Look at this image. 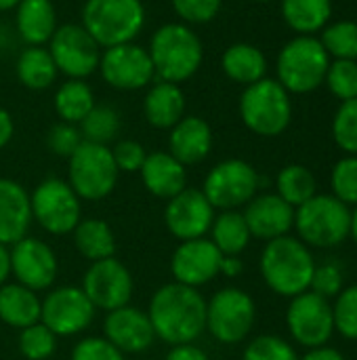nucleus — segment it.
<instances>
[{
	"mask_svg": "<svg viewBox=\"0 0 357 360\" xmlns=\"http://www.w3.org/2000/svg\"><path fill=\"white\" fill-rule=\"evenodd\" d=\"M147 316L158 340L170 346L194 344L206 329V300L194 287L168 283L154 293Z\"/></svg>",
	"mask_w": 357,
	"mask_h": 360,
	"instance_id": "1",
	"label": "nucleus"
},
{
	"mask_svg": "<svg viewBox=\"0 0 357 360\" xmlns=\"http://www.w3.org/2000/svg\"><path fill=\"white\" fill-rule=\"evenodd\" d=\"M314 270L316 262L309 247L288 234L269 240L261 253V276L282 297L292 300L309 291Z\"/></svg>",
	"mask_w": 357,
	"mask_h": 360,
	"instance_id": "2",
	"label": "nucleus"
},
{
	"mask_svg": "<svg viewBox=\"0 0 357 360\" xmlns=\"http://www.w3.org/2000/svg\"><path fill=\"white\" fill-rule=\"evenodd\" d=\"M149 57L154 74L162 82H183L191 78L204 57L202 42L196 32L183 23H166L151 36Z\"/></svg>",
	"mask_w": 357,
	"mask_h": 360,
	"instance_id": "3",
	"label": "nucleus"
},
{
	"mask_svg": "<svg viewBox=\"0 0 357 360\" xmlns=\"http://www.w3.org/2000/svg\"><path fill=\"white\" fill-rule=\"evenodd\" d=\"M295 228L307 247H339L351 232V209L332 194H316L295 209Z\"/></svg>",
	"mask_w": 357,
	"mask_h": 360,
	"instance_id": "4",
	"label": "nucleus"
},
{
	"mask_svg": "<svg viewBox=\"0 0 357 360\" xmlns=\"http://www.w3.org/2000/svg\"><path fill=\"white\" fill-rule=\"evenodd\" d=\"M84 30L99 46L130 42L145 23L141 0H88L82 8Z\"/></svg>",
	"mask_w": 357,
	"mask_h": 360,
	"instance_id": "5",
	"label": "nucleus"
},
{
	"mask_svg": "<svg viewBox=\"0 0 357 360\" xmlns=\"http://www.w3.org/2000/svg\"><path fill=\"white\" fill-rule=\"evenodd\" d=\"M240 116L244 124L261 137L282 135L292 118L288 91L271 78L248 84L240 97Z\"/></svg>",
	"mask_w": 357,
	"mask_h": 360,
	"instance_id": "6",
	"label": "nucleus"
},
{
	"mask_svg": "<svg viewBox=\"0 0 357 360\" xmlns=\"http://www.w3.org/2000/svg\"><path fill=\"white\" fill-rule=\"evenodd\" d=\"M330 57L320 38L297 36L278 55V82L288 93H311L326 80Z\"/></svg>",
	"mask_w": 357,
	"mask_h": 360,
	"instance_id": "7",
	"label": "nucleus"
},
{
	"mask_svg": "<svg viewBox=\"0 0 357 360\" xmlns=\"http://www.w3.org/2000/svg\"><path fill=\"white\" fill-rule=\"evenodd\" d=\"M118 167L112 150L101 143L82 141L69 156V186L84 200H101L109 196L118 184Z\"/></svg>",
	"mask_w": 357,
	"mask_h": 360,
	"instance_id": "8",
	"label": "nucleus"
},
{
	"mask_svg": "<svg viewBox=\"0 0 357 360\" xmlns=\"http://www.w3.org/2000/svg\"><path fill=\"white\" fill-rule=\"evenodd\" d=\"M32 219L53 236H65L80 224V198L63 179L48 177L29 194Z\"/></svg>",
	"mask_w": 357,
	"mask_h": 360,
	"instance_id": "9",
	"label": "nucleus"
},
{
	"mask_svg": "<svg viewBox=\"0 0 357 360\" xmlns=\"http://www.w3.org/2000/svg\"><path fill=\"white\" fill-rule=\"evenodd\" d=\"M257 308L252 297L236 287L221 289L206 302V329L221 344H240L252 331Z\"/></svg>",
	"mask_w": 357,
	"mask_h": 360,
	"instance_id": "10",
	"label": "nucleus"
},
{
	"mask_svg": "<svg viewBox=\"0 0 357 360\" xmlns=\"http://www.w3.org/2000/svg\"><path fill=\"white\" fill-rule=\"evenodd\" d=\"M259 190V173L252 165L240 158H229L215 165L204 179V196L215 209L236 211L248 205Z\"/></svg>",
	"mask_w": 357,
	"mask_h": 360,
	"instance_id": "11",
	"label": "nucleus"
},
{
	"mask_svg": "<svg viewBox=\"0 0 357 360\" xmlns=\"http://www.w3.org/2000/svg\"><path fill=\"white\" fill-rule=\"evenodd\" d=\"M286 325L297 344L309 350L326 346L335 333V316H332L330 300L320 297L314 291H305L292 297L286 312Z\"/></svg>",
	"mask_w": 357,
	"mask_h": 360,
	"instance_id": "12",
	"label": "nucleus"
},
{
	"mask_svg": "<svg viewBox=\"0 0 357 360\" xmlns=\"http://www.w3.org/2000/svg\"><path fill=\"white\" fill-rule=\"evenodd\" d=\"M50 57L57 65V72H63L69 78L82 80L90 76L101 63V46L84 30V25H61L50 36Z\"/></svg>",
	"mask_w": 357,
	"mask_h": 360,
	"instance_id": "13",
	"label": "nucleus"
},
{
	"mask_svg": "<svg viewBox=\"0 0 357 360\" xmlns=\"http://www.w3.org/2000/svg\"><path fill=\"white\" fill-rule=\"evenodd\" d=\"M95 312L82 287H59L44 297L40 323L57 338H67L82 333L93 323Z\"/></svg>",
	"mask_w": 357,
	"mask_h": 360,
	"instance_id": "14",
	"label": "nucleus"
},
{
	"mask_svg": "<svg viewBox=\"0 0 357 360\" xmlns=\"http://www.w3.org/2000/svg\"><path fill=\"white\" fill-rule=\"evenodd\" d=\"M82 291L95 306V310H118L128 306L133 297V276L128 268L116 259H99L93 262L82 278Z\"/></svg>",
	"mask_w": 357,
	"mask_h": 360,
	"instance_id": "15",
	"label": "nucleus"
},
{
	"mask_svg": "<svg viewBox=\"0 0 357 360\" xmlns=\"http://www.w3.org/2000/svg\"><path fill=\"white\" fill-rule=\"evenodd\" d=\"M11 274L19 285L32 291H46L57 278V255L55 251L32 236H23L19 243L11 245Z\"/></svg>",
	"mask_w": 357,
	"mask_h": 360,
	"instance_id": "16",
	"label": "nucleus"
},
{
	"mask_svg": "<svg viewBox=\"0 0 357 360\" xmlns=\"http://www.w3.org/2000/svg\"><path fill=\"white\" fill-rule=\"evenodd\" d=\"M101 74L103 80L122 91L143 89L154 78V63L149 51L139 44L124 42L118 46H109L101 57Z\"/></svg>",
	"mask_w": 357,
	"mask_h": 360,
	"instance_id": "17",
	"label": "nucleus"
},
{
	"mask_svg": "<svg viewBox=\"0 0 357 360\" xmlns=\"http://www.w3.org/2000/svg\"><path fill=\"white\" fill-rule=\"evenodd\" d=\"M215 221V207L208 202L202 190L185 188L173 196L164 209V224L168 232L183 240L204 238Z\"/></svg>",
	"mask_w": 357,
	"mask_h": 360,
	"instance_id": "18",
	"label": "nucleus"
},
{
	"mask_svg": "<svg viewBox=\"0 0 357 360\" xmlns=\"http://www.w3.org/2000/svg\"><path fill=\"white\" fill-rule=\"evenodd\" d=\"M221 262L223 253L215 247L213 240H183L173 253L170 272L175 276V283L198 289L221 274Z\"/></svg>",
	"mask_w": 357,
	"mask_h": 360,
	"instance_id": "19",
	"label": "nucleus"
},
{
	"mask_svg": "<svg viewBox=\"0 0 357 360\" xmlns=\"http://www.w3.org/2000/svg\"><path fill=\"white\" fill-rule=\"evenodd\" d=\"M103 333L105 340L114 344L122 354L145 352L156 340L147 312L133 306H122L118 310L107 312L103 323Z\"/></svg>",
	"mask_w": 357,
	"mask_h": 360,
	"instance_id": "20",
	"label": "nucleus"
},
{
	"mask_svg": "<svg viewBox=\"0 0 357 360\" xmlns=\"http://www.w3.org/2000/svg\"><path fill=\"white\" fill-rule=\"evenodd\" d=\"M250 236L261 240H274L286 236L295 228V207L282 200L278 194H259L242 213Z\"/></svg>",
	"mask_w": 357,
	"mask_h": 360,
	"instance_id": "21",
	"label": "nucleus"
},
{
	"mask_svg": "<svg viewBox=\"0 0 357 360\" xmlns=\"http://www.w3.org/2000/svg\"><path fill=\"white\" fill-rule=\"evenodd\" d=\"M32 224L29 194L13 179L0 177V245L8 247L27 236Z\"/></svg>",
	"mask_w": 357,
	"mask_h": 360,
	"instance_id": "22",
	"label": "nucleus"
},
{
	"mask_svg": "<svg viewBox=\"0 0 357 360\" xmlns=\"http://www.w3.org/2000/svg\"><path fill=\"white\" fill-rule=\"evenodd\" d=\"M170 156H175L183 167L202 162L213 148V131L206 120L198 116H183L173 129L168 139Z\"/></svg>",
	"mask_w": 357,
	"mask_h": 360,
	"instance_id": "23",
	"label": "nucleus"
},
{
	"mask_svg": "<svg viewBox=\"0 0 357 360\" xmlns=\"http://www.w3.org/2000/svg\"><path fill=\"white\" fill-rule=\"evenodd\" d=\"M141 179L147 192L166 200H170L173 196H177L179 192L187 188L185 167L168 152L147 154L141 167Z\"/></svg>",
	"mask_w": 357,
	"mask_h": 360,
	"instance_id": "24",
	"label": "nucleus"
},
{
	"mask_svg": "<svg viewBox=\"0 0 357 360\" xmlns=\"http://www.w3.org/2000/svg\"><path fill=\"white\" fill-rule=\"evenodd\" d=\"M145 118L156 129H173L185 114V95L175 82H158L143 101Z\"/></svg>",
	"mask_w": 357,
	"mask_h": 360,
	"instance_id": "25",
	"label": "nucleus"
},
{
	"mask_svg": "<svg viewBox=\"0 0 357 360\" xmlns=\"http://www.w3.org/2000/svg\"><path fill=\"white\" fill-rule=\"evenodd\" d=\"M42 302L36 291L15 283L0 287V321L13 329H25L40 323Z\"/></svg>",
	"mask_w": 357,
	"mask_h": 360,
	"instance_id": "26",
	"label": "nucleus"
},
{
	"mask_svg": "<svg viewBox=\"0 0 357 360\" xmlns=\"http://www.w3.org/2000/svg\"><path fill=\"white\" fill-rule=\"evenodd\" d=\"M17 30L29 46L50 40L57 30L55 6L50 0H21L17 4Z\"/></svg>",
	"mask_w": 357,
	"mask_h": 360,
	"instance_id": "27",
	"label": "nucleus"
},
{
	"mask_svg": "<svg viewBox=\"0 0 357 360\" xmlns=\"http://www.w3.org/2000/svg\"><path fill=\"white\" fill-rule=\"evenodd\" d=\"M223 72L240 84H255L259 80L265 78L267 72V59L261 53V49H257L255 44H246V42H238L231 44L221 59Z\"/></svg>",
	"mask_w": 357,
	"mask_h": 360,
	"instance_id": "28",
	"label": "nucleus"
},
{
	"mask_svg": "<svg viewBox=\"0 0 357 360\" xmlns=\"http://www.w3.org/2000/svg\"><path fill=\"white\" fill-rule=\"evenodd\" d=\"M282 15L299 36H314L328 25L332 0H282Z\"/></svg>",
	"mask_w": 357,
	"mask_h": 360,
	"instance_id": "29",
	"label": "nucleus"
},
{
	"mask_svg": "<svg viewBox=\"0 0 357 360\" xmlns=\"http://www.w3.org/2000/svg\"><path fill=\"white\" fill-rule=\"evenodd\" d=\"M74 245L80 255L90 262L107 259L116 253V238L109 224L97 217L80 219V224L74 228Z\"/></svg>",
	"mask_w": 357,
	"mask_h": 360,
	"instance_id": "30",
	"label": "nucleus"
},
{
	"mask_svg": "<svg viewBox=\"0 0 357 360\" xmlns=\"http://www.w3.org/2000/svg\"><path fill=\"white\" fill-rule=\"evenodd\" d=\"M210 232H213L210 240L225 257L240 255L252 238L246 219L240 211H221V215L215 217Z\"/></svg>",
	"mask_w": 357,
	"mask_h": 360,
	"instance_id": "31",
	"label": "nucleus"
},
{
	"mask_svg": "<svg viewBox=\"0 0 357 360\" xmlns=\"http://www.w3.org/2000/svg\"><path fill=\"white\" fill-rule=\"evenodd\" d=\"M17 76L23 86L32 91H42L55 82L57 65L46 49L29 46L17 59Z\"/></svg>",
	"mask_w": 357,
	"mask_h": 360,
	"instance_id": "32",
	"label": "nucleus"
},
{
	"mask_svg": "<svg viewBox=\"0 0 357 360\" xmlns=\"http://www.w3.org/2000/svg\"><path fill=\"white\" fill-rule=\"evenodd\" d=\"M95 108L93 91L86 82L69 78L55 93V110L63 118V122H82V118Z\"/></svg>",
	"mask_w": 357,
	"mask_h": 360,
	"instance_id": "33",
	"label": "nucleus"
},
{
	"mask_svg": "<svg viewBox=\"0 0 357 360\" xmlns=\"http://www.w3.org/2000/svg\"><path fill=\"white\" fill-rule=\"evenodd\" d=\"M278 196L290 207L299 209L318 194V181L314 173L303 165H288L278 175Z\"/></svg>",
	"mask_w": 357,
	"mask_h": 360,
	"instance_id": "34",
	"label": "nucleus"
},
{
	"mask_svg": "<svg viewBox=\"0 0 357 360\" xmlns=\"http://www.w3.org/2000/svg\"><path fill=\"white\" fill-rule=\"evenodd\" d=\"M118 129H120L118 112L109 105H95L80 122L82 139L90 143H101V146L112 141Z\"/></svg>",
	"mask_w": 357,
	"mask_h": 360,
	"instance_id": "35",
	"label": "nucleus"
},
{
	"mask_svg": "<svg viewBox=\"0 0 357 360\" xmlns=\"http://www.w3.org/2000/svg\"><path fill=\"white\" fill-rule=\"evenodd\" d=\"M328 57L335 59H353L357 61V23L356 21H337L322 30L320 38Z\"/></svg>",
	"mask_w": 357,
	"mask_h": 360,
	"instance_id": "36",
	"label": "nucleus"
},
{
	"mask_svg": "<svg viewBox=\"0 0 357 360\" xmlns=\"http://www.w3.org/2000/svg\"><path fill=\"white\" fill-rule=\"evenodd\" d=\"M57 350V335L42 323L29 325L19 333V352L27 360H46Z\"/></svg>",
	"mask_w": 357,
	"mask_h": 360,
	"instance_id": "37",
	"label": "nucleus"
},
{
	"mask_svg": "<svg viewBox=\"0 0 357 360\" xmlns=\"http://www.w3.org/2000/svg\"><path fill=\"white\" fill-rule=\"evenodd\" d=\"M332 137L337 146L347 152V156H357V97L343 101L332 120Z\"/></svg>",
	"mask_w": 357,
	"mask_h": 360,
	"instance_id": "38",
	"label": "nucleus"
},
{
	"mask_svg": "<svg viewBox=\"0 0 357 360\" xmlns=\"http://www.w3.org/2000/svg\"><path fill=\"white\" fill-rule=\"evenodd\" d=\"M335 97L349 101L357 97V61L353 59H335L328 65L324 80Z\"/></svg>",
	"mask_w": 357,
	"mask_h": 360,
	"instance_id": "39",
	"label": "nucleus"
},
{
	"mask_svg": "<svg viewBox=\"0 0 357 360\" xmlns=\"http://www.w3.org/2000/svg\"><path fill=\"white\" fill-rule=\"evenodd\" d=\"M332 196L345 202L347 207L357 205V156L341 158L330 175Z\"/></svg>",
	"mask_w": 357,
	"mask_h": 360,
	"instance_id": "40",
	"label": "nucleus"
},
{
	"mask_svg": "<svg viewBox=\"0 0 357 360\" xmlns=\"http://www.w3.org/2000/svg\"><path fill=\"white\" fill-rule=\"evenodd\" d=\"M335 331L343 338L357 342V285L343 289L332 304Z\"/></svg>",
	"mask_w": 357,
	"mask_h": 360,
	"instance_id": "41",
	"label": "nucleus"
},
{
	"mask_svg": "<svg viewBox=\"0 0 357 360\" xmlns=\"http://www.w3.org/2000/svg\"><path fill=\"white\" fill-rule=\"evenodd\" d=\"M244 360H299L295 348L278 335H261L255 338L246 350Z\"/></svg>",
	"mask_w": 357,
	"mask_h": 360,
	"instance_id": "42",
	"label": "nucleus"
},
{
	"mask_svg": "<svg viewBox=\"0 0 357 360\" xmlns=\"http://www.w3.org/2000/svg\"><path fill=\"white\" fill-rule=\"evenodd\" d=\"M343 272L337 264H324V266H316L314 276H311V285L309 291H314L320 297L332 300L343 291Z\"/></svg>",
	"mask_w": 357,
	"mask_h": 360,
	"instance_id": "43",
	"label": "nucleus"
},
{
	"mask_svg": "<svg viewBox=\"0 0 357 360\" xmlns=\"http://www.w3.org/2000/svg\"><path fill=\"white\" fill-rule=\"evenodd\" d=\"M82 133L80 129H76L74 124L69 122H61V124H55L50 131H48V137H46V146L53 154L57 156H65L69 158L82 143Z\"/></svg>",
	"mask_w": 357,
	"mask_h": 360,
	"instance_id": "44",
	"label": "nucleus"
},
{
	"mask_svg": "<svg viewBox=\"0 0 357 360\" xmlns=\"http://www.w3.org/2000/svg\"><path fill=\"white\" fill-rule=\"evenodd\" d=\"M72 360H124V354L105 338H84L74 346Z\"/></svg>",
	"mask_w": 357,
	"mask_h": 360,
	"instance_id": "45",
	"label": "nucleus"
},
{
	"mask_svg": "<svg viewBox=\"0 0 357 360\" xmlns=\"http://www.w3.org/2000/svg\"><path fill=\"white\" fill-rule=\"evenodd\" d=\"M177 15L189 23H206L221 11V0H173Z\"/></svg>",
	"mask_w": 357,
	"mask_h": 360,
	"instance_id": "46",
	"label": "nucleus"
},
{
	"mask_svg": "<svg viewBox=\"0 0 357 360\" xmlns=\"http://www.w3.org/2000/svg\"><path fill=\"white\" fill-rule=\"evenodd\" d=\"M112 156H114V162H116L118 171L135 173V171H141L147 154H145V150H143L141 143L130 141V139H124V141H118L114 146Z\"/></svg>",
	"mask_w": 357,
	"mask_h": 360,
	"instance_id": "47",
	"label": "nucleus"
},
{
	"mask_svg": "<svg viewBox=\"0 0 357 360\" xmlns=\"http://www.w3.org/2000/svg\"><path fill=\"white\" fill-rule=\"evenodd\" d=\"M166 360H208V354L194 344H179L170 348Z\"/></svg>",
	"mask_w": 357,
	"mask_h": 360,
	"instance_id": "48",
	"label": "nucleus"
},
{
	"mask_svg": "<svg viewBox=\"0 0 357 360\" xmlns=\"http://www.w3.org/2000/svg\"><path fill=\"white\" fill-rule=\"evenodd\" d=\"M299 360H345V356L339 350H335V348L320 346V348H311L303 359Z\"/></svg>",
	"mask_w": 357,
	"mask_h": 360,
	"instance_id": "49",
	"label": "nucleus"
},
{
	"mask_svg": "<svg viewBox=\"0 0 357 360\" xmlns=\"http://www.w3.org/2000/svg\"><path fill=\"white\" fill-rule=\"evenodd\" d=\"M242 270H244V264H242L240 255H227V257L223 255V262H221V274H225V276L234 278V276H238Z\"/></svg>",
	"mask_w": 357,
	"mask_h": 360,
	"instance_id": "50",
	"label": "nucleus"
},
{
	"mask_svg": "<svg viewBox=\"0 0 357 360\" xmlns=\"http://www.w3.org/2000/svg\"><path fill=\"white\" fill-rule=\"evenodd\" d=\"M13 137V118L6 110L0 108V150L11 141Z\"/></svg>",
	"mask_w": 357,
	"mask_h": 360,
	"instance_id": "51",
	"label": "nucleus"
},
{
	"mask_svg": "<svg viewBox=\"0 0 357 360\" xmlns=\"http://www.w3.org/2000/svg\"><path fill=\"white\" fill-rule=\"evenodd\" d=\"M11 276V255L4 245H0V287L6 285V278Z\"/></svg>",
	"mask_w": 357,
	"mask_h": 360,
	"instance_id": "52",
	"label": "nucleus"
},
{
	"mask_svg": "<svg viewBox=\"0 0 357 360\" xmlns=\"http://www.w3.org/2000/svg\"><path fill=\"white\" fill-rule=\"evenodd\" d=\"M349 236L353 238V243L357 245V205L356 209L351 211V232H349Z\"/></svg>",
	"mask_w": 357,
	"mask_h": 360,
	"instance_id": "53",
	"label": "nucleus"
},
{
	"mask_svg": "<svg viewBox=\"0 0 357 360\" xmlns=\"http://www.w3.org/2000/svg\"><path fill=\"white\" fill-rule=\"evenodd\" d=\"M21 0H0V11H8L13 6H17Z\"/></svg>",
	"mask_w": 357,
	"mask_h": 360,
	"instance_id": "54",
	"label": "nucleus"
},
{
	"mask_svg": "<svg viewBox=\"0 0 357 360\" xmlns=\"http://www.w3.org/2000/svg\"><path fill=\"white\" fill-rule=\"evenodd\" d=\"M255 2H269V0H255Z\"/></svg>",
	"mask_w": 357,
	"mask_h": 360,
	"instance_id": "55",
	"label": "nucleus"
}]
</instances>
